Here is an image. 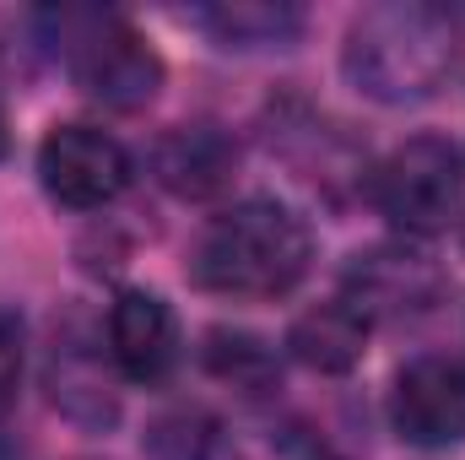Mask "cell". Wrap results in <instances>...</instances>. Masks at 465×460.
I'll use <instances>...</instances> for the list:
<instances>
[{
  "label": "cell",
  "mask_w": 465,
  "mask_h": 460,
  "mask_svg": "<svg viewBox=\"0 0 465 460\" xmlns=\"http://www.w3.org/2000/svg\"><path fill=\"white\" fill-rule=\"evenodd\" d=\"M465 201V157L444 135L401 141L373 174V206L401 233H439L460 217Z\"/></svg>",
  "instance_id": "obj_4"
},
{
  "label": "cell",
  "mask_w": 465,
  "mask_h": 460,
  "mask_svg": "<svg viewBox=\"0 0 465 460\" xmlns=\"http://www.w3.org/2000/svg\"><path fill=\"white\" fill-rule=\"evenodd\" d=\"M49 390H54V406H60L65 417H76V423H87V428H114L119 395L109 390V379H104L98 363H87V357H76V352H60L54 368H49Z\"/></svg>",
  "instance_id": "obj_12"
},
{
  "label": "cell",
  "mask_w": 465,
  "mask_h": 460,
  "mask_svg": "<svg viewBox=\"0 0 465 460\" xmlns=\"http://www.w3.org/2000/svg\"><path fill=\"white\" fill-rule=\"evenodd\" d=\"M109 352H114L119 374L135 385H157L168 379V368L179 363V320L157 293H119L109 309Z\"/></svg>",
  "instance_id": "obj_8"
},
{
  "label": "cell",
  "mask_w": 465,
  "mask_h": 460,
  "mask_svg": "<svg viewBox=\"0 0 465 460\" xmlns=\"http://www.w3.org/2000/svg\"><path fill=\"white\" fill-rule=\"evenodd\" d=\"M460 60V22L428 0L362 5L341 38V76L362 98L406 109L433 98Z\"/></svg>",
  "instance_id": "obj_1"
},
{
  "label": "cell",
  "mask_w": 465,
  "mask_h": 460,
  "mask_svg": "<svg viewBox=\"0 0 465 460\" xmlns=\"http://www.w3.org/2000/svg\"><path fill=\"white\" fill-rule=\"evenodd\" d=\"M195 460H254L238 439H228V434H206L201 439V450H195Z\"/></svg>",
  "instance_id": "obj_15"
},
{
  "label": "cell",
  "mask_w": 465,
  "mask_h": 460,
  "mask_svg": "<svg viewBox=\"0 0 465 460\" xmlns=\"http://www.w3.org/2000/svg\"><path fill=\"white\" fill-rule=\"evenodd\" d=\"M390 423L406 445L450 450L465 445V363L460 357H411L390 390Z\"/></svg>",
  "instance_id": "obj_6"
},
{
  "label": "cell",
  "mask_w": 465,
  "mask_h": 460,
  "mask_svg": "<svg viewBox=\"0 0 465 460\" xmlns=\"http://www.w3.org/2000/svg\"><path fill=\"white\" fill-rule=\"evenodd\" d=\"M195 27H206L223 49H282L303 33V11L292 0H217L190 11Z\"/></svg>",
  "instance_id": "obj_11"
},
{
  "label": "cell",
  "mask_w": 465,
  "mask_h": 460,
  "mask_svg": "<svg viewBox=\"0 0 465 460\" xmlns=\"http://www.w3.org/2000/svg\"><path fill=\"white\" fill-rule=\"evenodd\" d=\"M152 179L179 201H217L238 179V141L217 125H173L152 146Z\"/></svg>",
  "instance_id": "obj_7"
},
{
  "label": "cell",
  "mask_w": 465,
  "mask_h": 460,
  "mask_svg": "<svg viewBox=\"0 0 465 460\" xmlns=\"http://www.w3.org/2000/svg\"><path fill=\"white\" fill-rule=\"evenodd\" d=\"M314 260L309 223L282 201H238L195 238L190 276L223 298H287Z\"/></svg>",
  "instance_id": "obj_2"
},
{
  "label": "cell",
  "mask_w": 465,
  "mask_h": 460,
  "mask_svg": "<svg viewBox=\"0 0 465 460\" xmlns=\"http://www.w3.org/2000/svg\"><path fill=\"white\" fill-rule=\"evenodd\" d=\"M16 379H22V320L0 309V406L16 395Z\"/></svg>",
  "instance_id": "obj_14"
},
{
  "label": "cell",
  "mask_w": 465,
  "mask_h": 460,
  "mask_svg": "<svg viewBox=\"0 0 465 460\" xmlns=\"http://www.w3.org/2000/svg\"><path fill=\"white\" fill-rule=\"evenodd\" d=\"M368 331H373V320L357 304L325 298V304H314V309H303L292 320L287 352L314 374H351L362 363V352H368Z\"/></svg>",
  "instance_id": "obj_10"
},
{
  "label": "cell",
  "mask_w": 465,
  "mask_h": 460,
  "mask_svg": "<svg viewBox=\"0 0 465 460\" xmlns=\"http://www.w3.org/2000/svg\"><path fill=\"white\" fill-rule=\"evenodd\" d=\"M60 49H65L76 87L114 115H135L163 93L157 49L114 11H65L60 16Z\"/></svg>",
  "instance_id": "obj_3"
},
{
  "label": "cell",
  "mask_w": 465,
  "mask_h": 460,
  "mask_svg": "<svg viewBox=\"0 0 465 460\" xmlns=\"http://www.w3.org/2000/svg\"><path fill=\"white\" fill-rule=\"evenodd\" d=\"M439 271L422 260V255H411V249H368V255H357L347 271V304H357L368 320L373 315H422L433 298H439Z\"/></svg>",
  "instance_id": "obj_9"
},
{
  "label": "cell",
  "mask_w": 465,
  "mask_h": 460,
  "mask_svg": "<svg viewBox=\"0 0 465 460\" xmlns=\"http://www.w3.org/2000/svg\"><path fill=\"white\" fill-rule=\"evenodd\" d=\"M206 368L223 374L232 385H265L276 374V357L260 336H243V331H212L206 336Z\"/></svg>",
  "instance_id": "obj_13"
},
{
  "label": "cell",
  "mask_w": 465,
  "mask_h": 460,
  "mask_svg": "<svg viewBox=\"0 0 465 460\" xmlns=\"http://www.w3.org/2000/svg\"><path fill=\"white\" fill-rule=\"evenodd\" d=\"M130 152L98 125H54L38 146V179L49 201L71 212H98L130 185Z\"/></svg>",
  "instance_id": "obj_5"
}]
</instances>
